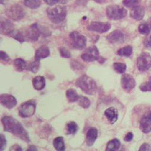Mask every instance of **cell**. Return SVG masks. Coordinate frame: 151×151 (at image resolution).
Returning <instances> with one entry per match:
<instances>
[{
  "instance_id": "cell-43",
  "label": "cell",
  "mask_w": 151,
  "mask_h": 151,
  "mask_svg": "<svg viewBox=\"0 0 151 151\" xmlns=\"http://www.w3.org/2000/svg\"><path fill=\"white\" fill-rule=\"evenodd\" d=\"M145 45L146 46V47H151V35L149 37V38L145 41Z\"/></svg>"
},
{
  "instance_id": "cell-19",
  "label": "cell",
  "mask_w": 151,
  "mask_h": 151,
  "mask_svg": "<svg viewBox=\"0 0 151 151\" xmlns=\"http://www.w3.org/2000/svg\"><path fill=\"white\" fill-rule=\"evenodd\" d=\"M32 83L35 89L37 91H41L45 86V85H46L45 79L44 76H37L33 79Z\"/></svg>"
},
{
  "instance_id": "cell-8",
  "label": "cell",
  "mask_w": 151,
  "mask_h": 151,
  "mask_svg": "<svg viewBox=\"0 0 151 151\" xmlns=\"http://www.w3.org/2000/svg\"><path fill=\"white\" fill-rule=\"evenodd\" d=\"M6 14L13 20H20L23 18L25 13L22 7L19 4H14L11 6L6 10Z\"/></svg>"
},
{
  "instance_id": "cell-47",
  "label": "cell",
  "mask_w": 151,
  "mask_h": 151,
  "mask_svg": "<svg viewBox=\"0 0 151 151\" xmlns=\"http://www.w3.org/2000/svg\"><path fill=\"white\" fill-rule=\"evenodd\" d=\"M149 26L150 27V29L151 30V18L149 19Z\"/></svg>"
},
{
  "instance_id": "cell-42",
  "label": "cell",
  "mask_w": 151,
  "mask_h": 151,
  "mask_svg": "<svg viewBox=\"0 0 151 151\" xmlns=\"http://www.w3.org/2000/svg\"><path fill=\"white\" fill-rule=\"evenodd\" d=\"M9 150H15V151H22V150H23L22 148L19 145H17V144L14 145L13 146H12L10 148Z\"/></svg>"
},
{
  "instance_id": "cell-16",
  "label": "cell",
  "mask_w": 151,
  "mask_h": 151,
  "mask_svg": "<svg viewBox=\"0 0 151 151\" xmlns=\"http://www.w3.org/2000/svg\"><path fill=\"white\" fill-rule=\"evenodd\" d=\"M104 115L112 124H114L118 120V111L114 107H109L105 111Z\"/></svg>"
},
{
  "instance_id": "cell-20",
  "label": "cell",
  "mask_w": 151,
  "mask_h": 151,
  "mask_svg": "<svg viewBox=\"0 0 151 151\" xmlns=\"http://www.w3.org/2000/svg\"><path fill=\"white\" fill-rule=\"evenodd\" d=\"M14 30L13 24L9 20L4 19L1 21V33L4 35H10Z\"/></svg>"
},
{
  "instance_id": "cell-34",
  "label": "cell",
  "mask_w": 151,
  "mask_h": 151,
  "mask_svg": "<svg viewBox=\"0 0 151 151\" xmlns=\"http://www.w3.org/2000/svg\"><path fill=\"white\" fill-rule=\"evenodd\" d=\"M140 89L142 92H151V77L140 85Z\"/></svg>"
},
{
  "instance_id": "cell-15",
  "label": "cell",
  "mask_w": 151,
  "mask_h": 151,
  "mask_svg": "<svg viewBox=\"0 0 151 151\" xmlns=\"http://www.w3.org/2000/svg\"><path fill=\"white\" fill-rule=\"evenodd\" d=\"M140 129L144 133L151 132V112L145 114L140 122Z\"/></svg>"
},
{
  "instance_id": "cell-13",
  "label": "cell",
  "mask_w": 151,
  "mask_h": 151,
  "mask_svg": "<svg viewBox=\"0 0 151 151\" xmlns=\"http://www.w3.org/2000/svg\"><path fill=\"white\" fill-rule=\"evenodd\" d=\"M0 102L1 104L8 109H12L17 104V101L14 96L12 95L4 93L0 96Z\"/></svg>"
},
{
  "instance_id": "cell-10",
  "label": "cell",
  "mask_w": 151,
  "mask_h": 151,
  "mask_svg": "<svg viewBox=\"0 0 151 151\" xmlns=\"http://www.w3.org/2000/svg\"><path fill=\"white\" fill-rule=\"evenodd\" d=\"M99 51L95 45L89 47L85 53L82 54V59L86 62H93L98 61L99 58Z\"/></svg>"
},
{
  "instance_id": "cell-28",
  "label": "cell",
  "mask_w": 151,
  "mask_h": 151,
  "mask_svg": "<svg viewBox=\"0 0 151 151\" xmlns=\"http://www.w3.org/2000/svg\"><path fill=\"white\" fill-rule=\"evenodd\" d=\"M132 52H133L132 47L130 45H128L123 48H122L119 50H118L117 54L122 57H129L132 55Z\"/></svg>"
},
{
  "instance_id": "cell-7",
  "label": "cell",
  "mask_w": 151,
  "mask_h": 151,
  "mask_svg": "<svg viewBox=\"0 0 151 151\" xmlns=\"http://www.w3.org/2000/svg\"><path fill=\"white\" fill-rule=\"evenodd\" d=\"M69 37L73 48L78 50H82L86 47L87 39L84 35L75 31L70 34Z\"/></svg>"
},
{
  "instance_id": "cell-45",
  "label": "cell",
  "mask_w": 151,
  "mask_h": 151,
  "mask_svg": "<svg viewBox=\"0 0 151 151\" xmlns=\"http://www.w3.org/2000/svg\"><path fill=\"white\" fill-rule=\"evenodd\" d=\"M8 0H1V4H5L7 2Z\"/></svg>"
},
{
  "instance_id": "cell-1",
  "label": "cell",
  "mask_w": 151,
  "mask_h": 151,
  "mask_svg": "<svg viewBox=\"0 0 151 151\" xmlns=\"http://www.w3.org/2000/svg\"><path fill=\"white\" fill-rule=\"evenodd\" d=\"M1 122L5 132L10 133L26 142H30L28 133L17 120L10 116H4Z\"/></svg>"
},
{
  "instance_id": "cell-23",
  "label": "cell",
  "mask_w": 151,
  "mask_h": 151,
  "mask_svg": "<svg viewBox=\"0 0 151 151\" xmlns=\"http://www.w3.org/2000/svg\"><path fill=\"white\" fill-rule=\"evenodd\" d=\"M53 146L58 151H64L65 149L64 138L62 136H59L55 138L53 140Z\"/></svg>"
},
{
  "instance_id": "cell-25",
  "label": "cell",
  "mask_w": 151,
  "mask_h": 151,
  "mask_svg": "<svg viewBox=\"0 0 151 151\" xmlns=\"http://www.w3.org/2000/svg\"><path fill=\"white\" fill-rule=\"evenodd\" d=\"M79 95L74 89H69L66 91V97L70 102H77L79 99Z\"/></svg>"
},
{
  "instance_id": "cell-26",
  "label": "cell",
  "mask_w": 151,
  "mask_h": 151,
  "mask_svg": "<svg viewBox=\"0 0 151 151\" xmlns=\"http://www.w3.org/2000/svg\"><path fill=\"white\" fill-rule=\"evenodd\" d=\"M79 130V126L74 122H70L66 124V134H75Z\"/></svg>"
},
{
  "instance_id": "cell-40",
  "label": "cell",
  "mask_w": 151,
  "mask_h": 151,
  "mask_svg": "<svg viewBox=\"0 0 151 151\" xmlns=\"http://www.w3.org/2000/svg\"><path fill=\"white\" fill-rule=\"evenodd\" d=\"M133 138V134L132 132H129L126 135V136L124 138V140L126 142H130L132 140Z\"/></svg>"
},
{
  "instance_id": "cell-33",
  "label": "cell",
  "mask_w": 151,
  "mask_h": 151,
  "mask_svg": "<svg viewBox=\"0 0 151 151\" xmlns=\"http://www.w3.org/2000/svg\"><path fill=\"white\" fill-rule=\"evenodd\" d=\"M140 1L141 0H123V4L127 7L133 8L139 6Z\"/></svg>"
},
{
  "instance_id": "cell-4",
  "label": "cell",
  "mask_w": 151,
  "mask_h": 151,
  "mask_svg": "<svg viewBox=\"0 0 151 151\" xmlns=\"http://www.w3.org/2000/svg\"><path fill=\"white\" fill-rule=\"evenodd\" d=\"M36 104L35 101L29 100L22 103L19 108V114L22 118L33 116L36 111Z\"/></svg>"
},
{
  "instance_id": "cell-35",
  "label": "cell",
  "mask_w": 151,
  "mask_h": 151,
  "mask_svg": "<svg viewBox=\"0 0 151 151\" xmlns=\"http://www.w3.org/2000/svg\"><path fill=\"white\" fill-rule=\"evenodd\" d=\"M150 27L149 24L147 23H142L139 26L138 30L140 33L143 35L148 34L150 32Z\"/></svg>"
},
{
  "instance_id": "cell-32",
  "label": "cell",
  "mask_w": 151,
  "mask_h": 151,
  "mask_svg": "<svg viewBox=\"0 0 151 151\" xmlns=\"http://www.w3.org/2000/svg\"><path fill=\"white\" fill-rule=\"evenodd\" d=\"M78 101V104L83 108H88L91 105V102L89 98L82 95L79 96V99Z\"/></svg>"
},
{
  "instance_id": "cell-21",
  "label": "cell",
  "mask_w": 151,
  "mask_h": 151,
  "mask_svg": "<svg viewBox=\"0 0 151 151\" xmlns=\"http://www.w3.org/2000/svg\"><path fill=\"white\" fill-rule=\"evenodd\" d=\"M145 14V10L142 7L137 6L133 7L130 12V16L134 20H142Z\"/></svg>"
},
{
  "instance_id": "cell-18",
  "label": "cell",
  "mask_w": 151,
  "mask_h": 151,
  "mask_svg": "<svg viewBox=\"0 0 151 151\" xmlns=\"http://www.w3.org/2000/svg\"><path fill=\"white\" fill-rule=\"evenodd\" d=\"M98 129L95 127L91 128L86 134V142L88 146H92L95 142L98 137Z\"/></svg>"
},
{
  "instance_id": "cell-12",
  "label": "cell",
  "mask_w": 151,
  "mask_h": 151,
  "mask_svg": "<svg viewBox=\"0 0 151 151\" xmlns=\"http://www.w3.org/2000/svg\"><path fill=\"white\" fill-rule=\"evenodd\" d=\"M121 85L124 90L129 91L135 88L136 81L132 75L124 74L121 79Z\"/></svg>"
},
{
  "instance_id": "cell-22",
  "label": "cell",
  "mask_w": 151,
  "mask_h": 151,
  "mask_svg": "<svg viewBox=\"0 0 151 151\" xmlns=\"http://www.w3.org/2000/svg\"><path fill=\"white\" fill-rule=\"evenodd\" d=\"M120 146V141L118 139L115 138L108 142L105 150L106 151H116L119 149Z\"/></svg>"
},
{
  "instance_id": "cell-29",
  "label": "cell",
  "mask_w": 151,
  "mask_h": 151,
  "mask_svg": "<svg viewBox=\"0 0 151 151\" xmlns=\"http://www.w3.org/2000/svg\"><path fill=\"white\" fill-rule=\"evenodd\" d=\"M41 4V0H24V4L32 9H35L39 7Z\"/></svg>"
},
{
  "instance_id": "cell-24",
  "label": "cell",
  "mask_w": 151,
  "mask_h": 151,
  "mask_svg": "<svg viewBox=\"0 0 151 151\" xmlns=\"http://www.w3.org/2000/svg\"><path fill=\"white\" fill-rule=\"evenodd\" d=\"M13 65L15 69L19 72H22L27 68V64L26 61L20 58H16L13 61Z\"/></svg>"
},
{
  "instance_id": "cell-3",
  "label": "cell",
  "mask_w": 151,
  "mask_h": 151,
  "mask_svg": "<svg viewBox=\"0 0 151 151\" xmlns=\"http://www.w3.org/2000/svg\"><path fill=\"white\" fill-rule=\"evenodd\" d=\"M47 13L50 20L55 24L63 22L66 17L67 11L64 7L57 6L47 9Z\"/></svg>"
},
{
  "instance_id": "cell-9",
  "label": "cell",
  "mask_w": 151,
  "mask_h": 151,
  "mask_svg": "<svg viewBox=\"0 0 151 151\" xmlns=\"http://www.w3.org/2000/svg\"><path fill=\"white\" fill-rule=\"evenodd\" d=\"M137 68L140 71L144 72L151 67V56L147 52L142 53L137 60Z\"/></svg>"
},
{
  "instance_id": "cell-36",
  "label": "cell",
  "mask_w": 151,
  "mask_h": 151,
  "mask_svg": "<svg viewBox=\"0 0 151 151\" xmlns=\"http://www.w3.org/2000/svg\"><path fill=\"white\" fill-rule=\"evenodd\" d=\"M59 51L60 53V55L62 57L65 58H70L71 57V54L70 52L65 48L64 47H61L59 48Z\"/></svg>"
},
{
  "instance_id": "cell-41",
  "label": "cell",
  "mask_w": 151,
  "mask_h": 151,
  "mask_svg": "<svg viewBox=\"0 0 151 151\" xmlns=\"http://www.w3.org/2000/svg\"><path fill=\"white\" fill-rule=\"evenodd\" d=\"M44 2L50 6H54L58 3L60 0H44Z\"/></svg>"
},
{
  "instance_id": "cell-38",
  "label": "cell",
  "mask_w": 151,
  "mask_h": 151,
  "mask_svg": "<svg viewBox=\"0 0 151 151\" xmlns=\"http://www.w3.org/2000/svg\"><path fill=\"white\" fill-rule=\"evenodd\" d=\"M0 58H1V60L2 61L6 62L9 61L10 60V57L8 55V54L4 51H1V53H0Z\"/></svg>"
},
{
  "instance_id": "cell-37",
  "label": "cell",
  "mask_w": 151,
  "mask_h": 151,
  "mask_svg": "<svg viewBox=\"0 0 151 151\" xmlns=\"http://www.w3.org/2000/svg\"><path fill=\"white\" fill-rule=\"evenodd\" d=\"M0 150L1 151L4 150L6 146H7V140L6 138L5 137L4 135H3V134H0Z\"/></svg>"
},
{
  "instance_id": "cell-27",
  "label": "cell",
  "mask_w": 151,
  "mask_h": 151,
  "mask_svg": "<svg viewBox=\"0 0 151 151\" xmlns=\"http://www.w3.org/2000/svg\"><path fill=\"white\" fill-rule=\"evenodd\" d=\"M10 36L12 37L13 38L18 41L20 43H23L26 41L24 35L23 31L20 30H13L10 35Z\"/></svg>"
},
{
  "instance_id": "cell-6",
  "label": "cell",
  "mask_w": 151,
  "mask_h": 151,
  "mask_svg": "<svg viewBox=\"0 0 151 151\" xmlns=\"http://www.w3.org/2000/svg\"><path fill=\"white\" fill-rule=\"evenodd\" d=\"M43 31L44 29H41V26L35 23L32 24L26 31L23 32L26 41L29 40L32 42L37 41L41 33L45 35Z\"/></svg>"
},
{
  "instance_id": "cell-2",
  "label": "cell",
  "mask_w": 151,
  "mask_h": 151,
  "mask_svg": "<svg viewBox=\"0 0 151 151\" xmlns=\"http://www.w3.org/2000/svg\"><path fill=\"white\" fill-rule=\"evenodd\" d=\"M76 85L87 95H95L97 91V85L95 81L86 74L82 75L77 79Z\"/></svg>"
},
{
  "instance_id": "cell-46",
  "label": "cell",
  "mask_w": 151,
  "mask_h": 151,
  "mask_svg": "<svg viewBox=\"0 0 151 151\" xmlns=\"http://www.w3.org/2000/svg\"><path fill=\"white\" fill-rule=\"evenodd\" d=\"M94 1L96 3H102L104 2L105 0H94Z\"/></svg>"
},
{
  "instance_id": "cell-31",
  "label": "cell",
  "mask_w": 151,
  "mask_h": 151,
  "mask_svg": "<svg viewBox=\"0 0 151 151\" xmlns=\"http://www.w3.org/2000/svg\"><path fill=\"white\" fill-rule=\"evenodd\" d=\"M113 68L117 73L123 74L126 71L127 65L126 64L122 63H114L113 64Z\"/></svg>"
},
{
  "instance_id": "cell-14",
  "label": "cell",
  "mask_w": 151,
  "mask_h": 151,
  "mask_svg": "<svg viewBox=\"0 0 151 151\" xmlns=\"http://www.w3.org/2000/svg\"><path fill=\"white\" fill-rule=\"evenodd\" d=\"M106 39L111 44H122L124 41V35L120 30H116L110 33Z\"/></svg>"
},
{
  "instance_id": "cell-5",
  "label": "cell",
  "mask_w": 151,
  "mask_h": 151,
  "mask_svg": "<svg viewBox=\"0 0 151 151\" xmlns=\"http://www.w3.org/2000/svg\"><path fill=\"white\" fill-rule=\"evenodd\" d=\"M127 10L119 6H110L106 8V16L109 19L117 20L126 16Z\"/></svg>"
},
{
  "instance_id": "cell-39",
  "label": "cell",
  "mask_w": 151,
  "mask_h": 151,
  "mask_svg": "<svg viewBox=\"0 0 151 151\" xmlns=\"http://www.w3.org/2000/svg\"><path fill=\"white\" fill-rule=\"evenodd\" d=\"M150 148V145L146 143L142 144L139 149V151H147L149 150Z\"/></svg>"
},
{
  "instance_id": "cell-30",
  "label": "cell",
  "mask_w": 151,
  "mask_h": 151,
  "mask_svg": "<svg viewBox=\"0 0 151 151\" xmlns=\"http://www.w3.org/2000/svg\"><path fill=\"white\" fill-rule=\"evenodd\" d=\"M40 68V61L39 60H35L33 62L30 63L27 65V70L32 71L33 73H36L37 71H38Z\"/></svg>"
},
{
  "instance_id": "cell-11",
  "label": "cell",
  "mask_w": 151,
  "mask_h": 151,
  "mask_svg": "<svg viewBox=\"0 0 151 151\" xmlns=\"http://www.w3.org/2000/svg\"><path fill=\"white\" fill-rule=\"evenodd\" d=\"M111 24L108 22H92L88 26V29L90 31L102 33L108 32L111 29Z\"/></svg>"
},
{
  "instance_id": "cell-44",
  "label": "cell",
  "mask_w": 151,
  "mask_h": 151,
  "mask_svg": "<svg viewBox=\"0 0 151 151\" xmlns=\"http://www.w3.org/2000/svg\"><path fill=\"white\" fill-rule=\"evenodd\" d=\"M26 150H27V151H36V150H37V149H36V147L35 146L30 145L29 146L28 149Z\"/></svg>"
},
{
  "instance_id": "cell-17",
  "label": "cell",
  "mask_w": 151,
  "mask_h": 151,
  "mask_svg": "<svg viewBox=\"0 0 151 151\" xmlns=\"http://www.w3.org/2000/svg\"><path fill=\"white\" fill-rule=\"evenodd\" d=\"M50 54L49 48L46 45H42L37 48L35 52V60H39L48 57Z\"/></svg>"
}]
</instances>
